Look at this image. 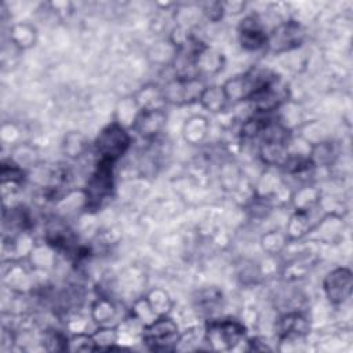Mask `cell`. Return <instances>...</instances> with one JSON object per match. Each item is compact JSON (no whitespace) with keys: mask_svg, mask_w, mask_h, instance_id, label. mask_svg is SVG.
Listing matches in <instances>:
<instances>
[{"mask_svg":"<svg viewBox=\"0 0 353 353\" xmlns=\"http://www.w3.org/2000/svg\"><path fill=\"white\" fill-rule=\"evenodd\" d=\"M113 161L99 159L95 171L88 179L85 189V203L90 208H98L108 199L113 189Z\"/></svg>","mask_w":353,"mask_h":353,"instance_id":"obj_1","label":"cell"},{"mask_svg":"<svg viewBox=\"0 0 353 353\" xmlns=\"http://www.w3.org/2000/svg\"><path fill=\"white\" fill-rule=\"evenodd\" d=\"M46 237H47L48 244L52 245L58 251L70 252L74 248V237H73L72 232L61 223H55L54 226H48Z\"/></svg>","mask_w":353,"mask_h":353,"instance_id":"obj_11","label":"cell"},{"mask_svg":"<svg viewBox=\"0 0 353 353\" xmlns=\"http://www.w3.org/2000/svg\"><path fill=\"white\" fill-rule=\"evenodd\" d=\"M1 178H3V182H7V181L19 182V181L23 179V172L17 164L11 163L10 165H7L6 163H3V165H1Z\"/></svg>","mask_w":353,"mask_h":353,"instance_id":"obj_13","label":"cell"},{"mask_svg":"<svg viewBox=\"0 0 353 353\" xmlns=\"http://www.w3.org/2000/svg\"><path fill=\"white\" fill-rule=\"evenodd\" d=\"M305 40V29L296 21H287L276 26L268 36L266 44L273 52L290 51Z\"/></svg>","mask_w":353,"mask_h":353,"instance_id":"obj_5","label":"cell"},{"mask_svg":"<svg viewBox=\"0 0 353 353\" xmlns=\"http://www.w3.org/2000/svg\"><path fill=\"white\" fill-rule=\"evenodd\" d=\"M244 327L236 320H212L207 325L205 339L218 350L232 349L244 336Z\"/></svg>","mask_w":353,"mask_h":353,"instance_id":"obj_3","label":"cell"},{"mask_svg":"<svg viewBox=\"0 0 353 353\" xmlns=\"http://www.w3.org/2000/svg\"><path fill=\"white\" fill-rule=\"evenodd\" d=\"M324 292L331 303H343L352 294L353 276L347 268H336L324 279Z\"/></svg>","mask_w":353,"mask_h":353,"instance_id":"obj_6","label":"cell"},{"mask_svg":"<svg viewBox=\"0 0 353 353\" xmlns=\"http://www.w3.org/2000/svg\"><path fill=\"white\" fill-rule=\"evenodd\" d=\"M94 342L95 343H99V345H109L112 342L116 341V335L113 332V330H109V328H103V330H98V332L92 336Z\"/></svg>","mask_w":353,"mask_h":353,"instance_id":"obj_14","label":"cell"},{"mask_svg":"<svg viewBox=\"0 0 353 353\" xmlns=\"http://www.w3.org/2000/svg\"><path fill=\"white\" fill-rule=\"evenodd\" d=\"M130 135L128 132L117 123H112L106 125L95 141V148L99 159H105L109 161H116L120 159L130 146Z\"/></svg>","mask_w":353,"mask_h":353,"instance_id":"obj_2","label":"cell"},{"mask_svg":"<svg viewBox=\"0 0 353 353\" xmlns=\"http://www.w3.org/2000/svg\"><path fill=\"white\" fill-rule=\"evenodd\" d=\"M240 43L248 51H255L266 44L268 36L265 34L261 23L254 17H247L240 25Z\"/></svg>","mask_w":353,"mask_h":353,"instance_id":"obj_9","label":"cell"},{"mask_svg":"<svg viewBox=\"0 0 353 353\" xmlns=\"http://www.w3.org/2000/svg\"><path fill=\"white\" fill-rule=\"evenodd\" d=\"M165 119L167 116L161 108L142 109L135 119L134 128L143 138H153L164 127Z\"/></svg>","mask_w":353,"mask_h":353,"instance_id":"obj_8","label":"cell"},{"mask_svg":"<svg viewBox=\"0 0 353 353\" xmlns=\"http://www.w3.org/2000/svg\"><path fill=\"white\" fill-rule=\"evenodd\" d=\"M277 328H279V335L281 339H288V338H294V336L301 338L307 332L309 324H307V320L302 314L288 313L280 319Z\"/></svg>","mask_w":353,"mask_h":353,"instance_id":"obj_10","label":"cell"},{"mask_svg":"<svg viewBox=\"0 0 353 353\" xmlns=\"http://www.w3.org/2000/svg\"><path fill=\"white\" fill-rule=\"evenodd\" d=\"M203 90L204 88H201L197 77H192V79L176 77V80L171 81L163 90V99L176 105L188 103L194 99H199Z\"/></svg>","mask_w":353,"mask_h":353,"instance_id":"obj_7","label":"cell"},{"mask_svg":"<svg viewBox=\"0 0 353 353\" xmlns=\"http://www.w3.org/2000/svg\"><path fill=\"white\" fill-rule=\"evenodd\" d=\"M142 339L152 350H170L178 341V325L174 320L161 316L145 327Z\"/></svg>","mask_w":353,"mask_h":353,"instance_id":"obj_4","label":"cell"},{"mask_svg":"<svg viewBox=\"0 0 353 353\" xmlns=\"http://www.w3.org/2000/svg\"><path fill=\"white\" fill-rule=\"evenodd\" d=\"M205 108H208L212 112L221 110L228 101L226 94L222 87H207L203 90L200 98H199Z\"/></svg>","mask_w":353,"mask_h":353,"instance_id":"obj_12","label":"cell"}]
</instances>
